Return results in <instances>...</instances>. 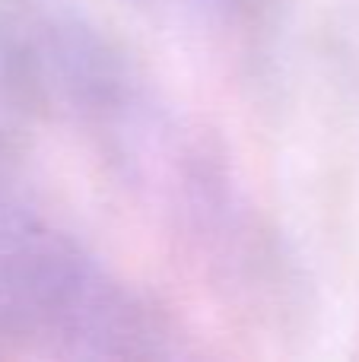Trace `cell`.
Returning <instances> with one entry per match:
<instances>
[{
    "label": "cell",
    "mask_w": 359,
    "mask_h": 362,
    "mask_svg": "<svg viewBox=\"0 0 359 362\" xmlns=\"http://www.w3.org/2000/svg\"><path fill=\"white\" fill-rule=\"evenodd\" d=\"M165 312L48 216L0 165V353L51 359L175 356Z\"/></svg>",
    "instance_id": "6da1fadb"
},
{
    "label": "cell",
    "mask_w": 359,
    "mask_h": 362,
    "mask_svg": "<svg viewBox=\"0 0 359 362\" xmlns=\"http://www.w3.org/2000/svg\"><path fill=\"white\" fill-rule=\"evenodd\" d=\"M140 4H156V6H178V10H191L201 16H220V19H242L264 6L267 0H140Z\"/></svg>",
    "instance_id": "7a4b0ae2"
}]
</instances>
